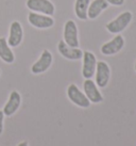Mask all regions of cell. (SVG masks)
I'll return each instance as SVG.
<instances>
[{
  "label": "cell",
  "mask_w": 136,
  "mask_h": 146,
  "mask_svg": "<svg viewBox=\"0 0 136 146\" xmlns=\"http://www.w3.org/2000/svg\"><path fill=\"white\" fill-rule=\"evenodd\" d=\"M134 68H135V72H136V62H135V65H134Z\"/></svg>",
  "instance_id": "cell-20"
},
{
  "label": "cell",
  "mask_w": 136,
  "mask_h": 146,
  "mask_svg": "<svg viewBox=\"0 0 136 146\" xmlns=\"http://www.w3.org/2000/svg\"><path fill=\"white\" fill-rule=\"evenodd\" d=\"M133 14L130 11H125L119 14L116 18L106 24V30L112 34H120L132 21Z\"/></svg>",
  "instance_id": "cell-1"
},
{
  "label": "cell",
  "mask_w": 136,
  "mask_h": 146,
  "mask_svg": "<svg viewBox=\"0 0 136 146\" xmlns=\"http://www.w3.org/2000/svg\"><path fill=\"white\" fill-rule=\"evenodd\" d=\"M57 50L62 57H64L67 60L77 61L80 60L83 57V51L80 48H73L68 46L64 41H60L57 43Z\"/></svg>",
  "instance_id": "cell-12"
},
{
  "label": "cell",
  "mask_w": 136,
  "mask_h": 146,
  "mask_svg": "<svg viewBox=\"0 0 136 146\" xmlns=\"http://www.w3.org/2000/svg\"><path fill=\"white\" fill-rule=\"evenodd\" d=\"M0 76H1V70H0Z\"/></svg>",
  "instance_id": "cell-21"
},
{
  "label": "cell",
  "mask_w": 136,
  "mask_h": 146,
  "mask_svg": "<svg viewBox=\"0 0 136 146\" xmlns=\"http://www.w3.org/2000/svg\"><path fill=\"white\" fill-rule=\"evenodd\" d=\"M110 4L105 0H92L89 3L87 11V17L89 19H96L101 13L108 8Z\"/></svg>",
  "instance_id": "cell-14"
},
{
  "label": "cell",
  "mask_w": 136,
  "mask_h": 146,
  "mask_svg": "<svg viewBox=\"0 0 136 146\" xmlns=\"http://www.w3.org/2000/svg\"><path fill=\"white\" fill-rule=\"evenodd\" d=\"M108 4L114 5V7H120L124 3V0H105Z\"/></svg>",
  "instance_id": "cell-17"
},
{
  "label": "cell",
  "mask_w": 136,
  "mask_h": 146,
  "mask_svg": "<svg viewBox=\"0 0 136 146\" xmlns=\"http://www.w3.org/2000/svg\"><path fill=\"white\" fill-rule=\"evenodd\" d=\"M96 84L98 88L103 89L108 85L111 77V69L106 62L104 61H97L96 66Z\"/></svg>",
  "instance_id": "cell-9"
},
{
  "label": "cell",
  "mask_w": 136,
  "mask_h": 146,
  "mask_svg": "<svg viewBox=\"0 0 136 146\" xmlns=\"http://www.w3.org/2000/svg\"><path fill=\"white\" fill-rule=\"evenodd\" d=\"M124 47V38L121 34H116L111 41L104 43L101 46L100 51L103 56H114Z\"/></svg>",
  "instance_id": "cell-7"
},
{
  "label": "cell",
  "mask_w": 136,
  "mask_h": 146,
  "mask_svg": "<svg viewBox=\"0 0 136 146\" xmlns=\"http://www.w3.org/2000/svg\"><path fill=\"white\" fill-rule=\"evenodd\" d=\"M17 146H29V144L27 141H22V142H20Z\"/></svg>",
  "instance_id": "cell-19"
},
{
  "label": "cell",
  "mask_w": 136,
  "mask_h": 146,
  "mask_svg": "<svg viewBox=\"0 0 136 146\" xmlns=\"http://www.w3.org/2000/svg\"><path fill=\"white\" fill-rule=\"evenodd\" d=\"M0 59L8 64H12L15 61L14 52L4 37H0Z\"/></svg>",
  "instance_id": "cell-15"
},
{
  "label": "cell",
  "mask_w": 136,
  "mask_h": 146,
  "mask_svg": "<svg viewBox=\"0 0 136 146\" xmlns=\"http://www.w3.org/2000/svg\"><path fill=\"white\" fill-rule=\"evenodd\" d=\"M63 41L70 47L79 48V33H78V27L76 23L71 19H69L64 25V32H63Z\"/></svg>",
  "instance_id": "cell-3"
},
{
  "label": "cell",
  "mask_w": 136,
  "mask_h": 146,
  "mask_svg": "<svg viewBox=\"0 0 136 146\" xmlns=\"http://www.w3.org/2000/svg\"><path fill=\"white\" fill-rule=\"evenodd\" d=\"M28 21L31 26L37 29H48L53 27V25H54V19L52 16L35 12L29 13Z\"/></svg>",
  "instance_id": "cell-6"
},
{
  "label": "cell",
  "mask_w": 136,
  "mask_h": 146,
  "mask_svg": "<svg viewBox=\"0 0 136 146\" xmlns=\"http://www.w3.org/2000/svg\"><path fill=\"white\" fill-rule=\"evenodd\" d=\"M83 66H82V76L85 79H92L96 73L97 59L96 56L92 51L83 52Z\"/></svg>",
  "instance_id": "cell-8"
},
{
  "label": "cell",
  "mask_w": 136,
  "mask_h": 146,
  "mask_svg": "<svg viewBox=\"0 0 136 146\" xmlns=\"http://www.w3.org/2000/svg\"><path fill=\"white\" fill-rule=\"evenodd\" d=\"M90 0H76L75 2V14L81 21H87V11Z\"/></svg>",
  "instance_id": "cell-16"
},
{
  "label": "cell",
  "mask_w": 136,
  "mask_h": 146,
  "mask_svg": "<svg viewBox=\"0 0 136 146\" xmlns=\"http://www.w3.org/2000/svg\"><path fill=\"white\" fill-rule=\"evenodd\" d=\"M24 38V30H22V26L19 21H12L10 25V32H9V38L8 44L10 47H18Z\"/></svg>",
  "instance_id": "cell-11"
},
{
  "label": "cell",
  "mask_w": 136,
  "mask_h": 146,
  "mask_svg": "<svg viewBox=\"0 0 136 146\" xmlns=\"http://www.w3.org/2000/svg\"><path fill=\"white\" fill-rule=\"evenodd\" d=\"M83 90H84V94L90 104H100L103 102V96L100 93V91L98 90V85L96 82H94L92 79H85L84 83H83Z\"/></svg>",
  "instance_id": "cell-10"
},
{
  "label": "cell",
  "mask_w": 136,
  "mask_h": 146,
  "mask_svg": "<svg viewBox=\"0 0 136 146\" xmlns=\"http://www.w3.org/2000/svg\"><path fill=\"white\" fill-rule=\"evenodd\" d=\"M67 96L72 104H75V105L80 107V108H84L85 109V108H88L90 106V102L88 100L86 95L83 92H81V90L75 83H71V84L68 85Z\"/></svg>",
  "instance_id": "cell-4"
},
{
  "label": "cell",
  "mask_w": 136,
  "mask_h": 146,
  "mask_svg": "<svg viewBox=\"0 0 136 146\" xmlns=\"http://www.w3.org/2000/svg\"><path fill=\"white\" fill-rule=\"evenodd\" d=\"M53 61L52 53L49 51L48 49H44L43 52L40 54V59L31 66V73L34 75H40V74L45 73L46 70L50 68V66Z\"/></svg>",
  "instance_id": "cell-5"
},
{
  "label": "cell",
  "mask_w": 136,
  "mask_h": 146,
  "mask_svg": "<svg viewBox=\"0 0 136 146\" xmlns=\"http://www.w3.org/2000/svg\"><path fill=\"white\" fill-rule=\"evenodd\" d=\"M20 105H21V95L19 94V92L17 91L11 92L8 102L4 105L2 110L4 116H12L13 114H15L17 110L19 109Z\"/></svg>",
  "instance_id": "cell-13"
},
{
  "label": "cell",
  "mask_w": 136,
  "mask_h": 146,
  "mask_svg": "<svg viewBox=\"0 0 136 146\" xmlns=\"http://www.w3.org/2000/svg\"><path fill=\"white\" fill-rule=\"evenodd\" d=\"M26 5L31 12L40 13L48 16H52L55 13V7L50 0H27Z\"/></svg>",
  "instance_id": "cell-2"
},
{
  "label": "cell",
  "mask_w": 136,
  "mask_h": 146,
  "mask_svg": "<svg viewBox=\"0 0 136 146\" xmlns=\"http://www.w3.org/2000/svg\"><path fill=\"white\" fill-rule=\"evenodd\" d=\"M3 121H4V113L2 110H0V135L3 131Z\"/></svg>",
  "instance_id": "cell-18"
}]
</instances>
